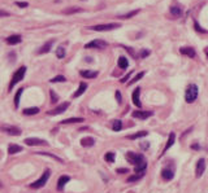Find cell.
Returning <instances> with one entry per match:
<instances>
[{"instance_id": "13", "label": "cell", "mask_w": 208, "mask_h": 193, "mask_svg": "<svg viewBox=\"0 0 208 193\" xmlns=\"http://www.w3.org/2000/svg\"><path fill=\"white\" fill-rule=\"evenodd\" d=\"M21 40H22L21 35H18V34H16V35H11V37H8V38H7V44H9V45H14V44H18V43H21Z\"/></svg>"}, {"instance_id": "23", "label": "cell", "mask_w": 208, "mask_h": 193, "mask_svg": "<svg viewBox=\"0 0 208 193\" xmlns=\"http://www.w3.org/2000/svg\"><path fill=\"white\" fill-rule=\"evenodd\" d=\"M170 13L173 14V17H181L182 16V9L177 5H172L170 7Z\"/></svg>"}, {"instance_id": "22", "label": "cell", "mask_w": 208, "mask_h": 193, "mask_svg": "<svg viewBox=\"0 0 208 193\" xmlns=\"http://www.w3.org/2000/svg\"><path fill=\"white\" fill-rule=\"evenodd\" d=\"M94 143H95V141H94L92 137H83V139L81 140V145H82V147H86V148L92 147Z\"/></svg>"}, {"instance_id": "47", "label": "cell", "mask_w": 208, "mask_h": 193, "mask_svg": "<svg viewBox=\"0 0 208 193\" xmlns=\"http://www.w3.org/2000/svg\"><path fill=\"white\" fill-rule=\"evenodd\" d=\"M2 187H3V183H2V182H0V189H2Z\"/></svg>"}, {"instance_id": "6", "label": "cell", "mask_w": 208, "mask_h": 193, "mask_svg": "<svg viewBox=\"0 0 208 193\" xmlns=\"http://www.w3.org/2000/svg\"><path fill=\"white\" fill-rule=\"evenodd\" d=\"M3 132L8 133V135H13V136H18L21 135V130L18 127H14V126H9V124H3L2 127H0Z\"/></svg>"}, {"instance_id": "21", "label": "cell", "mask_w": 208, "mask_h": 193, "mask_svg": "<svg viewBox=\"0 0 208 193\" xmlns=\"http://www.w3.org/2000/svg\"><path fill=\"white\" fill-rule=\"evenodd\" d=\"M85 119L83 118H69V119H64L61 121L60 123L61 124H70V123H81V122H83Z\"/></svg>"}, {"instance_id": "3", "label": "cell", "mask_w": 208, "mask_h": 193, "mask_svg": "<svg viewBox=\"0 0 208 193\" xmlns=\"http://www.w3.org/2000/svg\"><path fill=\"white\" fill-rule=\"evenodd\" d=\"M25 74H26V68H25V66H21V68H20L17 72L13 74V77H12V80L9 83V91H12V88H13L14 86L18 83V82H21L23 79Z\"/></svg>"}, {"instance_id": "27", "label": "cell", "mask_w": 208, "mask_h": 193, "mask_svg": "<svg viewBox=\"0 0 208 193\" xmlns=\"http://www.w3.org/2000/svg\"><path fill=\"white\" fill-rule=\"evenodd\" d=\"M128 66H129L128 58L124 57V56H121V57L119 58V68H120V69H126Z\"/></svg>"}, {"instance_id": "1", "label": "cell", "mask_w": 208, "mask_h": 193, "mask_svg": "<svg viewBox=\"0 0 208 193\" xmlns=\"http://www.w3.org/2000/svg\"><path fill=\"white\" fill-rule=\"evenodd\" d=\"M198 87L195 84H189L185 89V101L187 104H191L198 98Z\"/></svg>"}, {"instance_id": "18", "label": "cell", "mask_w": 208, "mask_h": 193, "mask_svg": "<svg viewBox=\"0 0 208 193\" xmlns=\"http://www.w3.org/2000/svg\"><path fill=\"white\" fill-rule=\"evenodd\" d=\"M86 89H87V84H86L85 82H82V83H80V87H78V89L73 93V97H74V98H76V97H80L82 93L86 91Z\"/></svg>"}, {"instance_id": "11", "label": "cell", "mask_w": 208, "mask_h": 193, "mask_svg": "<svg viewBox=\"0 0 208 193\" xmlns=\"http://www.w3.org/2000/svg\"><path fill=\"white\" fill-rule=\"evenodd\" d=\"M134 118H138V119H147L152 116V112H146V110H135L131 114Z\"/></svg>"}, {"instance_id": "31", "label": "cell", "mask_w": 208, "mask_h": 193, "mask_svg": "<svg viewBox=\"0 0 208 193\" xmlns=\"http://www.w3.org/2000/svg\"><path fill=\"white\" fill-rule=\"evenodd\" d=\"M22 92H23V88H20L17 91V93H16V96H14V106L16 108H18V105H20V97H21Z\"/></svg>"}, {"instance_id": "32", "label": "cell", "mask_w": 208, "mask_h": 193, "mask_svg": "<svg viewBox=\"0 0 208 193\" xmlns=\"http://www.w3.org/2000/svg\"><path fill=\"white\" fill-rule=\"evenodd\" d=\"M115 157H116V156H115V153H113V152H108L107 154L104 156V159L107 161V162L112 163V162H115Z\"/></svg>"}, {"instance_id": "15", "label": "cell", "mask_w": 208, "mask_h": 193, "mask_svg": "<svg viewBox=\"0 0 208 193\" xmlns=\"http://www.w3.org/2000/svg\"><path fill=\"white\" fill-rule=\"evenodd\" d=\"M174 140H176V133L174 132H172V133H169V136H168V140H167V145H165V148L163 149V154L165 153L168 149H169L172 145L174 144Z\"/></svg>"}, {"instance_id": "9", "label": "cell", "mask_w": 208, "mask_h": 193, "mask_svg": "<svg viewBox=\"0 0 208 193\" xmlns=\"http://www.w3.org/2000/svg\"><path fill=\"white\" fill-rule=\"evenodd\" d=\"M69 108V102H62V104H60L59 106H56L55 109L52 110H50L48 114L50 116H57V114H61V113H64L66 109Z\"/></svg>"}, {"instance_id": "35", "label": "cell", "mask_w": 208, "mask_h": 193, "mask_svg": "<svg viewBox=\"0 0 208 193\" xmlns=\"http://www.w3.org/2000/svg\"><path fill=\"white\" fill-rule=\"evenodd\" d=\"M143 75H144V73H143V72H142V73H138V74H137V75H135V77H134V78H133V79L130 80V82H129V84H134L135 82H138L139 79H142Z\"/></svg>"}, {"instance_id": "25", "label": "cell", "mask_w": 208, "mask_h": 193, "mask_svg": "<svg viewBox=\"0 0 208 193\" xmlns=\"http://www.w3.org/2000/svg\"><path fill=\"white\" fill-rule=\"evenodd\" d=\"M37 154L39 156H47V157H50V158H52V159H56L57 162H60V163H64V161H62L60 157H57V156H55V154H51V153H46V152H37Z\"/></svg>"}, {"instance_id": "36", "label": "cell", "mask_w": 208, "mask_h": 193, "mask_svg": "<svg viewBox=\"0 0 208 193\" xmlns=\"http://www.w3.org/2000/svg\"><path fill=\"white\" fill-rule=\"evenodd\" d=\"M66 79H65V77H62V75H57V77H55V78H52L50 82L51 83H59V82H65Z\"/></svg>"}, {"instance_id": "14", "label": "cell", "mask_w": 208, "mask_h": 193, "mask_svg": "<svg viewBox=\"0 0 208 193\" xmlns=\"http://www.w3.org/2000/svg\"><path fill=\"white\" fill-rule=\"evenodd\" d=\"M174 176V172L173 170H170V168H164V170L161 171V178L165 180V182H169V180L173 179Z\"/></svg>"}, {"instance_id": "4", "label": "cell", "mask_w": 208, "mask_h": 193, "mask_svg": "<svg viewBox=\"0 0 208 193\" xmlns=\"http://www.w3.org/2000/svg\"><path fill=\"white\" fill-rule=\"evenodd\" d=\"M125 157H126L128 162L134 165V166H138V165H142L146 162V158L142 154H137V153H133V152H128Z\"/></svg>"}, {"instance_id": "38", "label": "cell", "mask_w": 208, "mask_h": 193, "mask_svg": "<svg viewBox=\"0 0 208 193\" xmlns=\"http://www.w3.org/2000/svg\"><path fill=\"white\" fill-rule=\"evenodd\" d=\"M50 95H51V101H52V102H57L59 101V96L52 91V89L50 91Z\"/></svg>"}, {"instance_id": "5", "label": "cell", "mask_w": 208, "mask_h": 193, "mask_svg": "<svg viewBox=\"0 0 208 193\" xmlns=\"http://www.w3.org/2000/svg\"><path fill=\"white\" fill-rule=\"evenodd\" d=\"M121 27L120 23H104V25H96V26H91L90 30L94 31H109V30H115Z\"/></svg>"}, {"instance_id": "16", "label": "cell", "mask_w": 208, "mask_h": 193, "mask_svg": "<svg viewBox=\"0 0 208 193\" xmlns=\"http://www.w3.org/2000/svg\"><path fill=\"white\" fill-rule=\"evenodd\" d=\"M139 93H140V88H135L134 89V92H133V102H134V105L135 106H138V108H140L142 106V104H140V101H139Z\"/></svg>"}, {"instance_id": "46", "label": "cell", "mask_w": 208, "mask_h": 193, "mask_svg": "<svg viewBox=\"0 0 208 193\" xmlns=\"http://www.w3.org/2000/svg\"><path fill=\"white\" fill-rule=\"evenodd\" d=\"M191 149H199V145L198 144H195V145L193 144V145H191Z\"/></svg>"}, {"instance_id": "33", "label": "cell", "mask_w": 208, "mask_h": 193, "mask_svg": "<svg viewBox=\"0 0 208 193\" xmlns=\"http://www.w3.org/2000/svg\"><path fill=\"white\" fill-rule=\"evenodd\" d=\"M56 56L57 58H64L65 57V48L64 47H59L56 49Z\"/></svg>"}, {"instance_id": "39", "label": "cell", "mask_w": 208, "mask_h": 193, "mask_svg": "<svg viewBox=\"0 0 208 193\" xmlns=\"http://www.w3.org/2000/svg\"><path fill=\"white\" fill-rule=\"evenodd\" d=\"M194 27H195V30H197V31H199V33H207V30H204V29H202V27H200V26H199V23H198L197 21H195V22H194Z\"/></svg>"}, {"instance_id": "10", "label": "cell", "mask_w": 208, "mask_h": 193, "mask_svg": "<svg viewBox=\"0 0 208 193\" xmlns=\"http://www.w3.org/2000/svg\"><path fill=\"white\" fill-rule=\"evenodd\" d=\"M25 144L30 145V147H33V145H48L46 140L38 139V137H27V139H25Z\"/></svg>"}, {"instance_id": "45", "label": "cell", "mask_w": 208, "mask_h": 193, "mask_svg": "<svg viewBox=\"0 0 208 193\" xmlns=\"http://www.w3.org/2000/svg\"><path fill=\"white\" fill-rule=\"evenodd\" d=\"M117 172L119 174H125V172H129L128 168H117Z\"/></svg>"}, {"instance_id": "20", "label": "cell", "mask_w": 208, "mask_h": 193, "mask_svg": "<svg viewBox=\"0 0 208 193\" xmlns=\"http://www.w3.org/2000/svg\"><path fill=\"white\" fill-rule=\"evenodd\" d=\"M52 44H53V40L47 42L44 45L41 47V49L38 51V53H39V54H42V53H47V52H50V49H51V47H52Z\"/></svg>"}, {"instance_id": "43", "label": "cell", "mask_w": 208, "mask_h": 193, "mask_svg": "<svg viewBox=\"0 0 208 193\" xmlns=\"http://www.w3.org/2000/svg\"><path fill=\"white\" fill-rule=\"evenodd\" d=\"M116 98H117V102H119V104H121V92L120 91H116Z\"/></svg>"}, {"instance_id": "44", "label": "cell", "mask_w": 208, "mask_h": 193, "mask_svg": "<svg viewBox=\"0 0 208 193\" xmlns=\"http://www.w3.org/2000/svg\"><path fill=\"white\" fill-rule=\"evenodd\" d=\"M9 16V12L7 10H0V17H8Z\"/></svg>"}, {"instance_id": "29", "label": "cell", "mask_w": 208, "mask_h": 193, "mask_svg": "<svg viewBox=\"0 0 208 193\" xmlns=\"http://www.w3.org/2000/svg\"><path fill=\"white\" fill-rule=\"evenodd\" d=\"M112 128L113 131H121V128H122V122H121L120 119H115L113 121V124H112Z\"/></svg>"}, {"instance_id": "8", "label": "cell", "mask_w": 208, "mask_h": 193, "mask_svg": "<svg viewBox=\"0 0 208 193\" xmlns=\"http://www.w3.org/2000/svg\"><path fill=\"white\" fill-rule=\"evenodd\" d=\"M204 170H206V159L199 158L197 162V166H195V175H197V178H200L204 174Z\"/></svg>"}, {"instance_id": "40", "label": "cell", "mask_w": 208, "mask_h": 193, "mask_svg": "<svg viewBox=\"0 0 208 193\" xmlns=\"http://www.w3.org/2000/svg\"><path fill=\"white\" fill-rule=\"evenodd\" d=\"M148 54H150V51L142 49V51H140V53H139V57H140V58H144V57H147Z\"/></svg>"}, {"instance_id": "41", "label": "cell", "mask_w": 208, "mask_h": 193, "mask_svg": "<svg viewBox=\"0 0 208 193\" xmlns=\"http://www.w3.org/2000/svg\"><path fill=\"white\" fill-rule=\"evenodd\" d=\"M16 5H18V7H21V8H26L27 5H29V4H27L26 1H16Z\"/></svg>"}, {"instance_id": "2", "label": "cell", "mask_w": 208, "mask_h": 193, "mask_svg": "<svg viewBox=\"0 0 208 193\" xmlns=\"http://www.w3.org/2000/svg\"><path fill=\"white\" fill-rule=\"evenodd\" d=\"M50 175H51L50 168H46V170L43 171V174H42L41 178H39L37 182H34L33 184H30V188H34V189H39V188L44 187L46 183L48 182V179H50Z\"/></svg>"}, {"instance_id": "48", "label": "cell", "mask_w": 208, "mask_h": 193, "mask_svg": "<svg viewBox=\"0 0 208 193\" xmlns=\"http://www.w3.org/2000/svg\"><path fill=\"white\" fill-rule=\"evenodd\" d=\"M206 53H207V57H208V49H207V51H206Z\"/></svg>"}, {"instance_id": "19", "label": "cell", "mask_w": 208, "mask_h": 193, "mask_svg": "<svg viewBox=\"0 0 208 193\" xmlns=\"http://www.w3.org/2000/svg\"><path fill=\"white\" fill-rule=\"evenodd\" d=\"M80 74L83 78H87V79H92V78L98 77V72H91V70H82Z\"/></svg>"}, {"instance_id": "28", "label": "cell", "mask_w": 208, "mask_h": 193, "mask_svg": "<svg viewBox=\"0 0 208 193\" xmlns=\"http://www.w3.org/2000/svg\"><path fill=\"white\" fill-rule=\"evenodd\" d=\"M147 135H148V132H147V131H139V132L134 133V135L128 136V139H130V140H135V139H139V137H143V136H147Z\"/></svg>"}, {"instance_id": "34", "label": "cell", "mask_w": 208, "mask_h": 193, "mask_svg": "<svg viewBox=\"0 0 208 193\" xmlns=\"http://www.w3.org/2000/svg\"><path fill=\"white\" fill-rule=\"evenodd\" d=\"M142 178H143V175H138V174H135V175L130 176V178H128L126 182H128V183H134V182H138V180H140Z\"/></svg>"}, {"instance_id": "30", "label": "cell", "mask_w": 208, "mask_h": 193, "mask_svg": "<svg viewBox=\"0 0 208 193\" xmlns=\"http://www.w3.org/2000/svg\"><path fill=\"white\" fill-rule=\"evenodd\" d=\"M65 14H72V13H78V12H82L81 8H77V7H70L68 9H64L62 10Z\"/></svg>"}, {"instance_id": "37", "label": "cell", "mask_w": 208, "mask_h": 193, "mask_svg": "<svg viewBox=\"0 0 208 193\" xmlns=\"http://www.w3.org/2000/svg\"><path fill=\"white\" fill-rule=\"evenodd\" d=\"M137 13H139V10H138V9H137V10H133V12H129V13L124 14V16H120L119 18H130V17H133V16H135Z\"/></svg>"}, {"instance_id": "24", "label": "cell", "mask_w": 208, "mask_h": 193, "mask_svg": "<svg viewBox=\"0 0 208 193\" xmlns=\"http://www.w3.org/2000/svg\"><path fill=\"white\" fill-rule=\"evenodd\" d=\"M21 151H22V148L20 147V145H17V144H11L9 148H8V152H9V154H16V153H18V152H21Z\"/></svg>"}, {"instance_id": "17", "label": "cell", "mask_w": 208, "mask_h": 193, "mask_svg": "<svg viewBox=\"0 0 208 193\" xmlns=\"http://www.w3.org/2000/svg\"><path fill=\"white\" fill-rule=\"evenodd\" d=\"M69 180H70V178H69L68 175H62V176H60V179H59V182H57V189H59V191H62L64 186L69 182Z\"/></svg>"}, {"instance_id": "7", "label": "cell", "mask_w": 208, "mask_h": 193, "mask_svg": "<svg viewBox=\"0 0 208 193\" xmlns=\"http://www.w3.org/2000/svg\"><path fill=\"white\" fill-rule=\"evenodd\" d=\"M108 44H107V42H104V40H101V39H95V40H91L90 43H87V44L85 45V48H99V49H103L105 48Z\"/></svg>"}, {"instance_id": "26", "label": "cell", "mask_w": 208, "mask_h": 193, "mask_svg": "<svg viewBox=\"0 0 208 193\" xmlns=\"http://www.w3.org/2000/svg\"><path fill=\"white\" fill-rule=\"evenodd\" d=\"M39 113V108L37 106H34V108H27L23 110V114L25 116H34V114H38Z\"/></svg>"}, {"instance_id": "12", "label": "cell", "mask_w": 208, "mask_h": 193, "mask_svg": "<svg viewBox=\"0 0 208 193\" xmlns=\"http://www.w3.org/2000/svg\"><path fill=\"white\" fill-rule=\"evenodd\" d=\"M179 52H181L182 54H185V56H187V57H190V58H194L195 56H197L195 49L191 48V47H182V48L179 49Z\"/></svg>"}, {"instance_id": "42", "label": "cell", "mask_w": 208, "mask_h": 193, "mask_svg": "<svg viewBox=\"0 0 208 193\" xmlns=\"http://www.w3.org/2000/svg\"><path fill=\"white\" fill-rule=\"evenodd\" d=\"M130 77H131V73H129L128 75H125V77L122 78V79H120V82H121V83H126L128 79H129V78H130Z\"/></svg>"}]
</instances>
